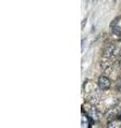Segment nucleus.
Returning a JSON list of instances; mask_svg holds the SVG:
<instances>
[{
    "instance_id": "nucleus-8",
    "label": "nucleus",
    "mask_w": 121,
    "mask_h": 128,
    "mask_svg": "<svg viewBox=\"0 0 121 128\" xmlns=\"http://www.w3.org/2000/svg\"><path fill=\"white\" fill-rule=\"evenodd\" d=\"M110 127H121V123L120 122H112L110 124Z\"/></svg>"
},
{
    "instance_id": "nucleus-3",
    "label": "nucleus",
    "mask_w": 121,
    "mask_h": 128,
    "mask_svg": "<svg viewBox=\"0 0 121 128\" xmlns=\"http://www.w3.org/2000/svg\"><path fill=\"white\" fill-rule=\"evenodd\" d=\"M101 68H102V70L106 75H112L114 73V66H113L112 62L107 61V60H103V61L101 62Z\"/></svg>"
},
{
    "instance_id": "nucleus-11",
    "label": "nucleus",
    "mask_w": 121,
    "mask_h": 128,
    "mask_svg": "<svg viewBox=\"0 0 121 128\" xmlns=\"http://www.w3.org/2000/svg\"><path fill=\"white\" fill-rule=\"evenodd\" d=\"M120 54H121V48H120Z\"/></svg>"
},
{
    "instance_id": "nucleus-2",
    "label": "nucleus",
    "mask_w": 121,
    "mask_h": 128,
    "mask_svg": "<svg viewBox=\"0 0 121 128\" xmlns=\"http://www.w3.org/2000/svg\"><path fill=\"white\" fill-rule=\"evenodd\" d=\"M98 86L100 90H107L111 86V80L106 76H101L98 79Z\"/></svg>"
},
{
    "instance_id": "nucleus-5",
    "label": "nucleus",
    "mask_w": 121,
    "mask_h": 128,
    "mask_svg": "<svg viewBox=\"0 0 121 128\" xmlns=\"http://www.w3.org/2000/svg\"><path fill=\"white\" fill-rule=\"evenodd\" d=\"M88 115H89V118H90L91 120H94V121H97V120L100 118V113H99V111L97 110V108H95V107H91L90 109H89Z\"/></svg>"
},
{
    "instance_id": "nucleus-9",
    "label": "nucleus",
    "mask_w": 121,
    "mask_h": 128,
    "mask_svg": "<svg viewBox=\"0 0 121 128\" xmlns=\"http://www.w3.org/2000/svg\"><path fill=\"white\" fill-rule=\"evenodd\" d=\"M118 91H120V92H121V80L118 82Z\"/></svg>"
},
{
    "instance_id": "nucleus-4",
    "label": "nucleus",
    "mask_w": 121,
    "mask_h": 128,
    "mask_svg": "<svg viewBox=\"0 0 121 128\" xmlns=\"http://www.w3.org/2000/svg\"><path fill=\"white\" fill-rule=\"evenodd\" d=\"M88 100H89V102L91 104V105H98V104L101 102V95L98 91H95L88 96Z\"/></svg>"
},
{
    "instance_id": "nucleus-6",
    "label": "nucleus",
    "mask_w": 121,
    "mask_h": 128,
    "mask_svg": "<svg viewBox=\"0 0 121 128\" xmlns=\"http://www.w3.org/2000/svg\"><path fill=\"white\" fill-rule=\"evenodd\" d=\"M117 115H118V112H117L116 109H111L110 111L107 112V120L108 121H113L115 118H117Z\"/></svg>"
},
{
    "instance_id": "nucleus-7",
    "label": "nucleus",
    "mask_w": 121,
    "mask_h": 128,
    "mask_svg": "<svg viewBox=\"0 0 121 128\" xmlns=\"http://www.w3.org/2000/svg\"><path fill=\"white\" fill-rule=\"evenodd\" d=\"M112 32H113V34L116 35V36H121V27L119 25L112 27Z\"/></svg>"
},
{
    "instance_id": "nucleus-1",
    "label": "nucleus",
    "mask_w": 121,
    "mask_h": 128,
    "mask_svg": "<svg viewBox=\"0 0 121 128\" xmlns=\"http://www.w3.org/2000/svg\"><path fill=\"white\" fill-rule=\"evenodd\" d=\"M117 54H118V48L114 45L107 46L105 49H104V52H103L105 58H115L117 56Z\"/></svg>"
},
{
    "instance_id": "nucleus-10",
    "label": "nucleus",
    "mask_w": 121,
    "mask_h": 128,
    "mask_svg": "<svg viewBox=\"0 0 121 128\" xmlns=\"http://www.w3.org/2000/svg\"><path fill=\"white\" fill-rule=\"evenodd\" d=\"M116 1H117V0H114V2H116Z\"/></svg>"
}]
</instances>
